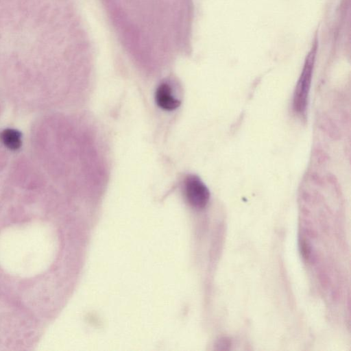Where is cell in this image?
Wrapping results in <instances>:
<instances>
[{
    "label": "cell",
    "mask_w": 351,
    "mask_h": 351,
    "mask_svg": "<svg viewBox=\"0 0 351 351\" xmlns=\"http://www.w3.org/2000/svg\"><path fill=\"white\" fill-rule=\"evenodd\" d=\"M314 60L315 51L312 50L306 58L293 93V108L297 114L300 115L305 114L308 105Z\"/></svg>",
    "instance_id": "6da1fadb"
},
{
    "label": "cell",
    "mask_w": 351,
    "mask_h": 351,
    "mask_svg": "<svg viewBox=\"0 0 351 351\" xmlns=\"http://www.w3.org/2000/svg\"><path fill=\"white\" fill-rule=\"evenodd\" d=\"M185 195L189 203L196 208H204L210 199L206 184L197 176H189L185 181Z\"/></svg>",
    "instance_id": "7a4b0ae2"
},
{
    "label": "cell",
    "mask_w": 351,
    "mask_h": 351,
    "mask_svg": "<svg viewBox=\"0 0 351 351\" xmlns=\"http://www.w3.org/2000/svg\"><path fill=\"white\" fill-rule=\"evenodd\" d=\"M155 101L158 107L168 111L176 110L180 106V101L173 97L171 87L165 83L157 88Z\"/></svg>",
    "instance_id": "3957f363"
},
{
    "label": "cell",
    "mask_w": 351,
    "mask_h": 351,
    "mask_svg": "<svg viewBox=\"0 0 351 351\" xmlns=\"http://www.w3.org/2000/svg\"><path fill=\"white\" fill-rule=\"evenodd\" d=\"M1 140L8 149L17 150L22 143L21 134L14 129H6L0 135Z\"/></svg>",
    "instance_id": "277c9868"
},
{
    "label": "cell",
    "mask_w": 351,
    "mask_h": 351,
    "mask_svg": "<svg viewBox=\"0 0 351 351\" xmlns=\"http://www.w3.org/2000/svg\"><path fill=\"white\" fill-rule=\"evenodd\" d=\"M302 252L305 258L308 257L309 250L306 243H302L301 245Z\"/></svg>",
    "instance_id": "5b68a950"
}]
</instances>
